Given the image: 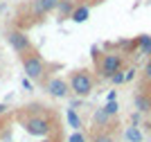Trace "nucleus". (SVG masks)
<instances>
[{"label": "nucleus", "instance_id": "8", "mask_svg": "<svg viewBox=\"0 0 151 142\" xmlns=\"http://www.w3.org/2000/svg\"><path fill=\"white\" fill-rule=\"evenodd\" d=\"M88 16H90V5H75V9L70 14V18L75 20V23H83Z\"/></svg>", "mask_w": 151, "mask_h": 142}, {"label": "nucleus", "instance_id": "19", "mask_svg": "<svg viewBox=\"0 0 151 142\" xmlns=\"http://www.w3.org/2000/svg\"><path fill=\"white\" fill-rule=\"evenodd\" d=\"M149 111H151V95H149Z\"/></svg>", "mask_w": 151, "mask_h": 142}, {"label": "nucleus", "instance_id": "18", "mask_svg": "<svg viewBox=\"0 0 151 142\" xmlns=\"http://www.w3.org/2000/svg\"><path fill=\"white\" fill-rule=\"evenodd\" d=\"M145 77H147V79L151 81V59L147 61V66H145Z\"/></svg>", "mask_w": 151, "mask_h": 142}, {"label": "nucleus", "instance_id": "20", "mask_svg": "<svg viewBox=\"0 0 151 142\" xmlns=\"http://www.w3.org/2000/svg\"><path fill=\"white\" fill-rule=\"evenodd\" d=\"M2 111H5V106H2V104H0V113H2Z\"/></svg>", "mask_w": 151, "mask_h": 142}, {"label": "nucleus", "instance_id": "12", "mask_svg": "<svg viewBox=\"0 0 151 142\" xmlns=\"http://www.w3.org/2000/svg\"><path fill=\"white\" fill-rule=\"evenodd\" d=\"M111 117H113V115H108V113L104 111V108H99V111L95 113V122L99 124V126H106V124H108V120H111Z\"/></svg>", "mask_w": 151, "mask_h": 142}, {"label": "nucleus", "instance_id": "2", "mask_svg": "<svg viewBox=\"0 0 151 142\" xmlns=\"http://www.w3.org/2000/svg\"><path fill=\"white\" fill-rule=\"evenodd\" d=\"M68 86H70V90L75 95L86 97V95L93 93L95 79H93V74H90L88 70H75V72L70 74V79H68Z\"/></svg>", "mask_w": 151, "mask_h": 142}, {"label": "nucleus", "instance_id": "13", "mask_svg": "<svg viewBox=\"0 0 151 142\" xmlns=\"http://www.w3.org/2000/svg\"><path fill=\"white\" fill-rule=\"evenodd\" d=\"M68 122H70V126H72V129H79V126H81L79 115L75 113V108H70V111H68Z\"/></svg>", "mask_w": 151, "mask_h": 142}, {"label": "nucleus", "instance_id": "1", "mask_svg": "<svg viewBox=\"0 0 151 142\" xmlns=\"http://www.w3.org/2000/svg\"><path fill=\"white\" fill-rule=\"evenodd\" d=\"M20 61H23V70H25V74L29 79L41 81L45 77V61H43V56L36 52V48L25 52V54H20Z\"/></svg>", "mask_w": 151, "mask_h": 142}, {"label": "nucleus", "instance_id": "21", "mask_svg": "<svg viewBox=\"0 0 151 142\" xmlns=\"http://www.w3.org/2000/svg\"><path fill=\"white\" fill-rule=\"evenodd\" d=\"M43 142H52V140H43Z\"/></svg>", "mask_w": 151, "mask_h": 142}, {"label": "nucleus", "instance_id": "6", "mask_svg": "<svg viewBox=\"0 0 151 142\" xmlns=\"http://www.w3.org/2000/svg\"><path fill=\"white\" fill-rule=\"evenodd\" d=\"M25 129L29 131V133H34V136H47L50 133V120L47 117H29V120H25Z\"/></svg>", "mask_w": 151, "mask_h": 142}, {"label": "nucleus", "instance_id": "14", "mask_svg": "<svg viewBox=\"0 0 151 142\" xmlns=\"http://www.w3.org/2000/svg\"><path fill=\"white\" fill-rule=\"evenodd\" d=\"M93 142H115V140H113V136H108V133H95Z\"/></svg>", "mask_w": 151, "mask_h": 142}, {"label": "nucleus", "instance_id": "16", "mask_svg": "<svg viewBox=\"0 0 151 142\" xmlns=\"http://www.w3.org/2000/svg\"><path fill=\"white\" fill-rule=\"evenodd\" d=\"M111 81H113V84H124V70H120V72H115L113 77H111Z\"/></svg>", "mask_w": 151, "mask_h": 142}, {"label": "nucleus", "instance_id": "7", "mask_svg": "<svg viewBox=\"0 0 151 142\" xmlns=\"http://www.w3.org/2000/svg\"><path fill=\"white\" fill-rule=\"evenodd\" d=\"M45 90H47L52 97H68L70 86H68V81L54 77V79H47V81H45Z\"/></svg>", "mask_w": 151, "mask_h": 142}, {"label": "nucleus", "instance_id": "11", "mask_svg": "<svg viewBox=\"0 0 151 142\" xmlns=\"http://www.w3.org/2000/svg\"><path fill=\"white\" fill-rule=\"evenodd\" d=\"M135 106H138L140 113L149 111V97H147V95H135Z\"/></svg>", "mask_w": 151, "mask_h": 142}, {"label": "nucleus", "instance_id": "4", "mask_svg": "<svg viewBox=\"0 0 151 142\" xmlns=\"http://www.w3.org/2000/svg\"><path fill=\"white\" fill-rule=\"evenodd\" d=\"M7 41H9V45L14 48V52H16V54H25V52H29V50H34L29 36H27L23 30H18V27L7 30Z\"/></svg>", "mask_w": 151, "mask_h": 142}, {"label": "nucleus", "instance_id": "3", "mask_svg": "<svg viewBox=\"0 0 151 142\" xmlns=\"http://www.w3.org/2000/svg\"><path fill=\"white\" fill-rule=\"evenodd\" d=\"M95 59L99 63V74L104 79H111V77H113L115 72H120L122 66H124V59H122V54H117V52H108V54H101V56L95 54Z\"/></svg>", "mask_w": 151, "mask_h": 142}, {"label": "nucleus", "instance_id": "10", "mask_svg": "<svg viewBox=\"0 0 151 142\" xmlns=\"http://www.w3.org/2000/svg\"><path fill=\"white\" fill-rule=\"evenodd\" d=\"M126 140L129 142H142V133L138 131V126H129L126 129Z\"/></svg>", "mask_w": 151, "mask_h": 142}, {"label": "nucleus", "instance_id": "5", "mask_svg": "<svg viewBox=\"0 0 151 142\" xmlns=\"http://www.w3.org/2000/svg\"><path fill=\"white\" fill-rule=\"evenodd\" d=\"M59 5V0H29L27 2V12H29L32 18H43V16H47L50 12H54Z\"/></svg>", "mask_w": 151, "mask_h": 142}, {"label": "nucleus", "instance_id": "9", "mask_svg": "<svg viewBox=\"0 0 151 142\" xmlns=\"http://www.w3.org/2000/svg\"><path fill=\"white\" fill-rule=\"evenodd\" d=\"M135 45L140 48V54L151 56V36H140L138 41H135Z\"/></svg>", "mask_w": 151, "mask_h": 142}, {"label": "nucleus", "instance_id": "17", "mask_svg": "<svg viewBox=\"0 0 151 142\" xmlns=\"http://www.w3.org/2000/svg\"><path fill=\"white\" fill-rule=\"evenodd\" d=\"M70 142H86V138L81 133H75V136H70Z\"/></svg>", "mask_w": 151, "mask_h": 142}, {"label": "nucleus", "instance_id": "15", "mask_svg": "<svg viewBox=\"0 0 151 142\" xmlns=\"http://www.w3.org/2000/svg\"><path fill=\"white\" fill-rule=\"evenodd\" d=\"M104 111H106L108 115H115V113H117V102H115V99H111V102L104 106Z\"/></svg>", "mask_w": 151, "mask_h": 142}]
</instances>
